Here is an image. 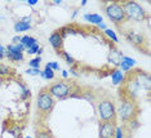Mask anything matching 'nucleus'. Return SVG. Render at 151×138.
Segmentation results:
<instances>
[{"label": "nucleus", "mask_w": 151, "mask_h": 138, "mask_svg": "<svg viewBox=\"0 0 151 138\" xmlns=\"http://www.w3.org/2000/svg\"><path fill=\"white\" fill-rule=\"evenodd\" d=\"M47 66L49 68H52V70H58V68H60V66L57 65V62H49Z\"/></svg>", "instance_id": "412c9836"}, {"label": "nucleus", "mask_w": 151, "mask_h": 138, "mask_svg": "<svg viewBox=\"0 0 151 138\" xmlns=\"http://www.w3.org/2000/svg\"><path fill=\"white\" fill-rule=\"evenodd\" d=\"M84 18L92 23H99L101 25V22H102V16H99V14H85Z\"/></svg>", "instance_id": "ddd939ff"}, {"label": "nucleus", "mask_w": 151, "mask_h": 138, "mask_svg": "<svg viewBox=\"0 0 151 138\" xmlns=\"http://www.w3.org/2000/svg\"><path fill=\"white\" fill-rule=\"evenodd\" d=\"M116 112L119 114V116L122 118L123 121H133L139 112L138 105L134 102V99L132 97H123L122 103L119 106V110H116Z\"/></svg>", "instance_id": "f257e3e1"}, {"label": "nucleus", "mask_w": 151, "mask_h": 138, "mask_svg": "<svg viewBox=\"0 0 151 138\" xmlns=\"http://www.w3.org/2000/svg\"><path fill=\"white\" fill-rule=\"evenodd\" d=\"M63 56H65V58H66V61L68 62V63H74V60H73V57H70L67 53H63Z\"/></svg>", "instance_id": "b1692460"}, {"label": "nucleus", "mask_w": 151, "mask_h": 138, "mask_svg": "<svg viewBox=\"0 0 151 138\" xmlns=\"http://www.w3.org/2000/svg\"><path fill=\"white\" fill-rule=\"evenodd\" d=\"M26 72H27V74H30V75H37V74H40L39 70H36V68H31V70H27Z\"/></svg>", "instance_id": "5701e85b"}, {"label": "nucleus", "mask_w": 151, "mask_h": 138, "mask_svg": "<svg viewBox=\"0 0 151 138\" xmlns=\"http://www.w3.org/2000/svg\"><path fill=\"white\" fill-rule=\"evenodd\" d=\"M71 83H67V81H56L48 88L50 96L52 97H56V98H60V99H63L66 98L68 94L71 93Z\"/></svg>", "instance_id": "20e7f679"}, {"label": "nucleus", "mask_w": 151, "mask_h": 138, "mask_svg": "<svg viewBox=\"0 0 151 138\" xmlns=\"http://www.w3.org/2000/svg\"><path fill=\"white\" fill-rule=\"evenodd\" d=\"M40 62H42V60H40V57H36V58H34V60H31L29 62V65L31 66L32 68H36V70H39V67H40Z\"/></svg>", "instance_id": "dca6fc26"}, {"label": "nucleus", "mask_w": 151, "mask_h": 138, "mask_svg": "<svg viewBox=\"0 0 151 138\" xmlns=\"http://www.w3.org/2000/svg\"><path fill=\"white\" fill-rule=\"evenodd\" d=\"M111 76H112V81H114V84H116V85L120 84V83L123 81V79H124L123 78V74L120 71H114L111 74Z\"/></svg>", "instance_id": "2eb2a0df"}, {"label": "nucleus", "mask_w": 151, "mask_h": 138, "mask_svg": "<svg viewBox=\"0 0 151 138\" xmlns=\"http://www.w3.org/2000/svg\"><path fill=\"white\" fill-rule=\"evenodd\" d=\"M116 123L102 121L99 124V138H115Z\"/></svg>", "instance_id": "0eeeda50"}, {"label": "nucleus", "mask_w": 151, "mask_h": 138, "mask_svg": "<svg viewBox=\"0 0 151 138\" xmlns=\"http://www.w3.org/2000/svg\"><path fill=\"white\" fill-rule=\"evenodd\" d=\"M43 76L45 78V79H53L54 78V72H53V70L52 68H49V67H45V70H44V72H43Z\"/></svg>", "instance_id": "f3484780"}, {"label": "nucleus", "mask_w": 151, "mask_h": 138, "mask_svg": "<svg viewBox=\"0 0 151 138\" xmlns=\"http://www.w3.org/2000/svg\"><path fill=\"white\" fill-rule=\"evenodd\" d=\"M27 3H29L30 5H35V4H36V0H29Z\"/></svg>", "instance_id": "393cba45"}, {"label": "nucleus", "mask_w": 151, "mask_h": 138, "mask_svg": "<svg viewBox=\"0 0 151 138\" xmlns=\"http://www.w3.org/2000/svg\"><path fill=\"white\" fill-rule=\"evenodd\" d=\"M106 14L109 16V18L114 23H120L125 19V12L123 9V5L118 4V3H112L109 6H106Z\"/></svg>", "instance_id": "423d86ee"}, {"label": "nucleus", "mask_w": 151, "mask_h": 138, "mask_svg": "<svg viewBox=\"0 0 151 138\" xmlns=\"http://www.w3.org/2000/svg\"><path fill=\"white\" fill-rule=\"evenodd\" d=\"M133 65H134V60H132V58H129V57H122V61H120V67H122V70L128 71Z\"/></svg>", "instance_id": "9d476101"}, {"label": "nucleus", "mask_w": 151, "mask_h": 138, "mask_svg": "<svg viewBox=\"0 0 151 138\" xmlns=\"http://www.w3.org/2000/svg\"><path fill=\"white\" fill-rule=\"evenodd\" d=\"M30 29H31V25H30L29 22H23V21L16 22V25H14V30L17 32H23V31H27Z\"/></svg>", "instance_id": "f8f14e48"}, {"label": "nucleus", "mask_w": 151, "mask_h": 138, "mask_svg": "<svg viewBox=\"0 0 151 138\" xmlns=\"http://www.w3.org/2000/svg\"><path fill=\"white\" fill-rule=\"evenodd\" d=\"M115 137L116 138H123V130L120 129V128H116V130H115Z\"/></svg>", "instance_id": "4be33fe9"}, {"label": "nucleus", "mask_w": 151, "mask_h": 138, "mask_svg": "<svg viewBox=\"0 0 151 138\" xmlns=\"http://www.w3.org/2000/svg\"><path fill=\"white\" fill-rule=\"evenodd\" d=\"M27 138H30V137H27Z\"/></svg>", "instance_id": "a878e982"}, {"label": "nucleus", "mask_w": 151, "mask_h": 138, "mask_svg": "<svg viewBox=\"0 0 151 138\" xmlns=\"http://www.w3.org/2000/svg\"><path fill=\"white\" fill-rule=\"evenodd\" d=\"M4 56L11 58L12 61H22L23 60V54L22 53H12V52H6Z\"/></svg>", "instance_id": "4468645a"}, {"label": "nucleus", "mask_w": 151, "mask_h": 138, "mask_svg": "<svg viewBox=\"0 0 151 138\" xmlns=\"http://www.w3.org/2000/svg\"><path fill=\"white\" fill-rule=\"evenodd\" d=\"M106 34H107V36L111 37L114 41H118V37H116V35L114 34V31H112V30H106Z\"/></svg>", "instance_id": "aec40b11"}, {"label": "nucleus", "mask_w": 151, "mask_h": 138, "mask_svg": "<svg viewBox=\"0 0 151 138\" xmlns=\"http://www.w3.org/2000/svg\"><path fill=\"white\" fill-rule=\"evenodd\" d=\"M123 9L125 12V16H128L129 18L136 19V21H142L146 17V12L139 4H137L134 1H127L123 5Z\"/></svg>", "instance_id": "39448f33"}, {"label": "nucleus", "mask_w": 151, "mask_h": 138, "mask_svg": "<svg viewBox=\"0 0 151 138\" xmlns=\"http://www.w3.org/2000/svg\"><path fill=\"white\" fill-rule=\"evenodd\" d=\"M21 44H22V47H23V48L29 49V48H31V47H34V45H36L37 41H36L35 37H32V36H23L22 39H21Z\"/></svg>", "instance_id": "1a4fd4ad"}, {"label": "nucleus", "mask_w": 151, "mask_h": 138, "mask_svg": "<svg viewBox=\"0 0 151 138\" xmlns=\"http://www.w3.org/2000/svg\"><path fill=\"white\" fill-rule=\"evenodd\" d=\"M27 52H29V54H36V53H39V45H34V47H31V48H29V49H27Z\"/></svg>", "instance_id": "6ab92c4d"}, {"label": "nucleus", "mask_w": 151, "mask_h": 138, "mask_svg": "<svg viewBox=\"0 0 151 138\" xmlns=\"http://www.w3.org/2000/svg\"><path fill=\"white\" fill-rule=\"evenodd\" d=\"M54 107V98L50 96L48 88H43L42 91L37 94L36 99V109L39 116H42L43 119H47L48 115L50 114V111Z\"/></svg>", "instance_id": "f03ea898"}, {"label": "nucleus", "mask_w": 151, "mask_h": 138, "mask_svg": "<svg viewBox=\"0 0 151 138\" xmlns=\"http://www.w3.org/2000/svg\"><path fill=\"white\" fill-rule=\"evenodd\" d=\"M98 115L101 121H111L116 123V105L114 99L111 98H104L98 102L97 105Z\"/></svg>", "instance_id": "7ed1b4c3"}, {"label": "nucleus", "mask_w": 151, "mask_h": 138, "mask_svg": "<svg viewBox=\"0 0 151 138\" xmlns=\"http://www.w3.org/2000/svg\"><path fill=\"white\" fill-rule=\"evenodd\" d=\"M49 41H50V44H52V47L57 50H60L61 47H62V36L58 32L52 34V36L49 37Z\"/></svg>", "instance_id": "6e6552de"}, {"label": "nucleus", "mask_w": 151, "mask_h": 138, "mask_svg": "<svg viewBox=\"0 0 151 138\" xmlns=\"http://www.w3.org/2000/svg\"><path fill=\"white\" fill-rule=\"evenodd\" d=\"M36 138H53V136L49 129L43 126V128H40L39 130H36Z\"/></svg>", "instance_id": "9b49d317"}, {"label": "nucleus", "mask_w": 151, "mask_h": 138, "mask_svg": "<svg viewBox=\"0 0 151 138\" xmlns=\"http://www.w3.org/2000/svg\"><path fill=\"white\" fill-rule=\"evenodd\" d=\"M9 72H11V68L8 66H5V65L0 63V75H8Z\"/></svg>", "instance_id": "a211bd4d"}]
</instances>
